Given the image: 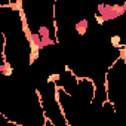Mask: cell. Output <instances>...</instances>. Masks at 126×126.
<instances>
[{
    "label": "cell",
    "mask_w": 126,
    "mask_h": 126,
    "mask_svg": "<svg viewBox=\"0 0 126 126\" xmlns=\"http://www.w3.org/2000/svg\"><path fill=\"white\" fill-rule=\"evenodd\" d=\"M123 11H125V8H122V6H110V5L98 6V12H99V15H102L104 19H113V18L122 15Z\"/></svg>",
    "instance_id": "cell-1"
}]
</instances>
